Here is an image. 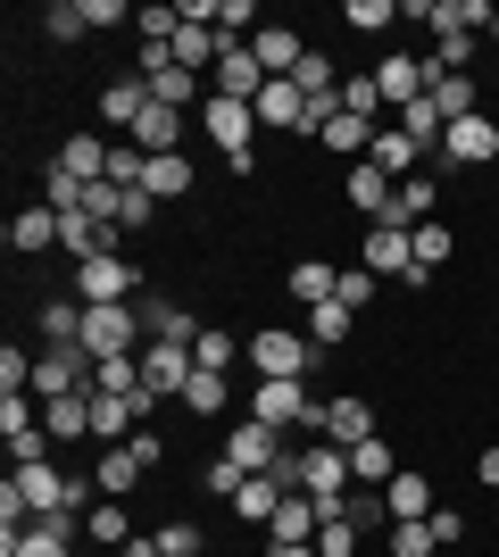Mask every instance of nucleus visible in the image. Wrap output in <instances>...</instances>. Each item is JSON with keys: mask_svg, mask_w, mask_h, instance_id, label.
Returning <instances> with one entry per match:
<instances>
[{"mask_svg": "<svg viewBox=\"0 0 499 557\" xmlns=\"http://www.w3.org/2000/svg\"><path fill=\"white\" fill-rule=\"evenodd\" d=\"M200 134L216 141V159L234 166V175H250V166H259V109H250V100H216V92H209Z\"/></svg>", "mask_w": 499, "mask_h": 557, "instance_id": "obj_1", "label": "nucleus"}, {"mask_svg": "<svg viewBox=\"0 0 499 557\" xmlns=\"http://www.w3.org/2000/svg\"><path fill=\"white\" fill-rule=\"evenodd\" d=\"M241 358L259 367V383H300V374L316 367V342H309V333L266 325V333H250V342H241Z\"/></svg>", "mask_w": 499, "mask_h": 557, "instance_id": "obj_2", "label": "nucleus"}, {"mask_svg": "<svg viewBox=\"0 0 499 557\" xmlns=\"http://www.w3.org/2000/svg\"><path fill=\"white\" fill-rule=\"evenodd\" d=\"M9 491H17L25 499V516H84V491H100V483H75V474H59V466H17V474H9Z\"/></svg>", "mask_w": 499, "mask_h": 557, "instance_id": "obj_3", "label": "nucleus"}, {"mask_svg": "<svg viewBox=\"0 0 499 557\" xmlns=\"http://www.w3.org/2000/svg\"><path fill=\"white\" fill-rule=\"evenodd\" d=\"M75 300H84V308H125V300H142V267H134L125 250L84 258V267H75Z\"/></svg>", "mask_w": 499, "mask_h": 557, "instance_id": "obj_4", "label": "nucleus"}, {"mask_svg": "<svg viewBox=\"0 0 499 557\" xmlns=\"http://www.w3.org/2000/svg\"><path fill=\"white\" fill-rule=\"evenodd\" d=\"M358 267L366 275H383V283H408L416 275V225H366V242H358Z\"/></svg>", "mask_w": 499, "mask_h": 557, "instance_id": "obj_5", "label": "nucleus"}, {"mask_svg": "<svg viewBox=\"0 0 499 557\" xmlns=\"http://www.w3.org/2000/svg\"><path fill=\"white\" fill-rule=\"evenodd\" d=\"M150 333H142V308L125 300V308H84V349L92 358H134Z\"/></svg>", "mask_w": 499, "mask_h": 557, "instance_id": "obj_6", "label": "nucleus"}, {"mask_svg": "<svg viewBox=\"0 0 499 557\" xmlns=\"http://www.w3.org/2000/svg\"><path fill=\"white\" fill-rule=\"evenodd\" d=\"M92 392V349H34V399Z\"/></svg>", "mask_w": 499, "mask_h": 557, "instance_id": "obj_7", "label": "nucleus"}, {"mask_svg": "<svg viewBox=\"0 0 499 557\" xmlns=\"http://www.w3.org/2000/svg\"><path fill=\"white\" fill-rule=\"evenodd\" d=\"M491 159H499V116H458L433 150V166H491Z\"/></svg>", "mask_w": 499, "mask_h": 557, "instance_id": "obj_8", "label": "nucleus"}, {"mask_svg": "<svg viewBox=\"0 0 499 557\" xmlns=\"http://www.w3.org/2000/svg\"><path fill=\"white\" fill-rule=\"evenodd\" d=\"M316 408H325V399H309V383H259V392H250V417L275 424V433H284V424H316Z\"/></svg>", "mask_w": 499, "mask_h": 557, "instance_id": "obj_9", "label": "nucleus"}, {"mask_svg": "<svg viewBox=\"0 0 499 557\" xmlns=\"http://www.w3.org/2000/svg\"><path fill=\"white\" fill-rule=\"evenodd\" d=\"M0 557H75V508L67 516H34L25 533L0 541Z\"/></svg>", "mask_w": 499, "mask_h": 557, "instance_id": "obj_10", "label": "nucleus"}, {"mask_svg": "<svg viewBox=\"0 0 499 557\" xmlns=\"http://www.w3.org/2000/svg\"><path fill=\"white\" fill-rule=\"evenodd\" d=\"M191 383V349L184 342H142V392L150 399H184Z\"/></svg>", "mask_w": 499, "mask_h": 557, "instance_id": "obj_11", "label": "nucleus"}, {"mask_svg": "<svg viewBox=\"0 0 499 557\" xmlns=\"http://www.w3.org/2000/svg\"><path fill=\"white\" fill-rule=\"evenodd\" d=\"M316 433H325L333 449H358V442H375V408H366L358 392H341V399L316 408Z\"/></svg>", "mask_w": 499, "mask_h": 557, "instance_id": "obj_12", "label": "nucleus"}, {"mask_svg": "<svg viewBox=\"0 0 499 557\" xmlns=\"http://www.w3.org/2000/svg\"><path fill=\"white\" fill-rule=\"evenodd\" d=\"M250 109H259L266 134H300V116H309V92H300L291 75H266V92L250 100Z\"/></svg>", "mask_w": 499, "mask_h": 557, "instance_id": "obj_13", "label": "nucleus"}, {"mask_svg": "<svg viewBox=\"0 0 499 557\" xmlns=\"http://www.w3.org/2000/svg\"><path fill=\"white\" fill-rule=\"evenodd\" d=\"M375 92H383V109H391V116H400L408 100H425V59H408V50H391V59L375 67Z\"/></svg>", "mask_w": 499, "mask_h": 557, "instance_id": "obj_14", "label": "nucleus"}, {"mask_svg": "<svg viewBox=\"0 0 499 557\" xmlns=\"http://www.w3.org/2000/svg\"><path fill=\"white\" fill-rule=\"evenodd\" d=\"M134 308H142V333H150V342H184V349L200 342V325H191V308H175L166 292H142Z\"/></svg>", "mask_w": 499, "mask_h": 557, "instance_id": "obj_15", "label": "nucleus"}, {"mask_svg": "<svg viewBox=\"0 0 499 557\" xmlns=\"http://www.w3.org/2000/svg\"><path fill=\"white\" fill-rule=\"evenodd\" d=\"M383 508H391V524H425L433 516V483L416 474V466H400V474L383 483Z\"/></svg>", "mask_w": 499, "mask_h": 557, "instance_id": "obj_16", "label": "nucleus"}, {"mask_svg": "<svg viewBox=\"0 0 499 557\" xmlns=\"http://www.w3.org/2000/svg\"><path fill=\"white\" fill-rule=\"evenodd\" d=\"M250 59H259L266 75H300V59H309V42H300L291 25H259V34H250Z\"/></svg>", "mask_w": 499, "mask_h": 557, "instance_id": "obj_17", "label": "nucleus"}, {"mask_svg": "<svg viewBox=\"0 0 499 557\" xmlns=\"http://www.w3.org/2000/svg\"><path fill=\"white\" fill-rule=\"evenodd\" d=\"M259 92H266V67L250 59V42H234L216 59V100H259Z\"/></svg>", "mask_w": 499, "mask_h": 557, "instance_id": "obj_18", "label": "nucleus"}, {"mask_svg": "<svg viewBox=\"0 0 499 557\" xmlns=\"http://www.w3.org/2000/svg\"><path fill=\"white\" fill-rule=\"evenodd\" d=\"M391 191H400V184H391L375 159H358V166H350V209L366 216V225H383V216H391Z\"/></svg>", "mask_w": 499, "mask_h": 557, "instance_id": "obj_19", "label": "nucleus"}, {"mask_svg": "<svg viewBox=\"0 0 499 557\" xmlns=\"http://www.w3.org/2000/svg\"><path fill=\"white\" fill-rule=\"evenodd\" d=\"M142 109H150V75H117V84L100 92V125H125V134H134Z\"/></svg>", "mask_w": 499, "mask_h": 557, "instance_id": "obj_20", "label": "nucleus"}, {"mask_svg": "<svg viewBox=\"0 0 499 557\" xmlns=\"http://www.w3.org/2000/svg\"><path fill=\"white\" fill-rule=\"evenodd\" d=\"M284 292H291L300 308H325V300H341V267H325V258H300V267L284 275Z\"/></svg>", "mask_w": 499, "mask_h": 557, "instance_id": "obj_21", "label": "nucleus"}, {"mask_svg": "<svg viewBox=\"0 0 499 557\" xmlns=\"http://www.w3.org/2000/svg\"><path fill=\"white\" fill-rule=\"evenodd\" d=\"M325 533V508H316L309 491H291L284 508H275V524H266V549H275V541H316Z\"/></svg>", "mask_w": 499, "mask_h": 557, "instance_id": "obj_22", "label": "nucleus"}, {"mask_svg": "<svg viewBox=\"0 0 499 557\" xmlns=\"http://www.w3.org/2000/svg\"><path fill=\"white\" fill-rule=\"evenodd\" d=\"M291 499V483H275V474H250V483L234 491V516L241 524H275V508Z\"/></svg>", "mask_w": 499, "mask_h": 557, "instance_id": "obj_23", "label": "nucleus"}, {"mask_svg": "<svg viewBox=\"0 0 499 557\" xmlns=\"http://www.w3.org/2000/svg\"><path fill=\"white\" fill-rule=\"evenodd\" d=\"M433 109H441V125H458V116H483V84L475 75H433Z\"/></svg>", "mask_w": 499, "mask_h": 557, "instance_id": "obj_24", "label": "nucleus"}, {"mask_svg": "<svg viewBox=\"0 0 499 557\" xmlns=\"http://www.w3.org/2000/svg\"><path fill=\"white\" fill-rule=\"evenodd\" d=\"M9 250H17V258L59 250V209H17V216H9Z\"/></svg>", "mask_w": 499, "mask_h": 557, "instance_id": "obj_25", "label": "nucleus"}, {"mask_svg": "<svg viewBox=\"0 0 499 557\" xmlns=\"http://www.w3.org/2000/svg\"><path fill=\"white\" fill-rule=\"evenodd\" d=\"M42 424H50V442H92V392L42 399Z\"/></svg>", "mask_w": 499, "mask_h": 557, "instance_id": "obj_26", "label": "nucleus"}, {"mask_svg": "<svg viewBox=\"0 0 499 557\" xmlns=\"http://www.w3.org/2000/svg\"><path fill=\"white\" fill-rule=\"evenodd\" d=\"M366 159H375L383 175H391V184H408V175H425V166H416V159H425V150H416V141H408L400 125H383V134H375V150H366Z\"/></svg>", "mask_w": 499, "mask_h": 557, "instance_id": "obj_27", "label": "nucleus"}, {"mask_svg": "<svg viewBox=\"0 0 499 557\" xmlns=\"http://www.w3.org/2000/svg\"><path fill=\"white\" fill-rule=\"evenodd\" d=\"M142 474H150V466L142 458H134V449H100V466H92V483H100V499H125V491H134V483H142Z\"/></svg>", "mask_w": 499, "mask_h": 557, "instance_id": "obj_28", "label": "nucleus"}, {"mask_svg": "<svg viewBox=\"0 0 499 557\" xmlns=\"http://www.w3.org/2000/svg\"><path fill=\"white\" fill-rule=\"evenodd\" d=\"M109 150H117V141H100V134H67L59 166H67L75 184H100V175H109Z\"/></svg>", "mask_w": 499, "mask_h": 557, "instance_id": "obj_29", "label": "nucleus"}, {"mask_svg": "<svg viewBox=\"0 0 499 557\" xmlns=\"http://www.w3.org/2000/svg\"><path fill=\"white\" fill-rule=\"evenodd\" d=\"M391 474H400V458H391V442H383V433L350 449V483H358V491H383Z\"/></svg>", "mask_w": 499, "mask_h": 557, "instance_id": "obj_30", "label": "nucleus"}, {"mask_svg": "<svg viewBox=\"0 0 499 557\" xmlns=\"http://www.w3.org/2000/svg\"><path fill=\"white\" fill-rule=\"evenodd\" d=\"M42 349H84V300H42Z\"/></svg>", "mask_w": 499, "mask_h": 557, "instance_id": "obj_31", "label": "nucleus"}, {"mask_svg": "<svg viewBox=\"0 0 499 557\" xmlns=\"http://www.w3.org/2000/svg\"><path fill=\"white\" fill-rule=\"evenodd\" d=\"M433 200H441V175H408V184L391 191V225H425Z\"/></svg>", "mask_w": 499, "mask_h": 557, "instance_id": "obj_32", "label": "nucleus"}, {"mask_svg": "<svg viewBox=\"0 0 499 557\" xmlns=\"http://www.w3.org/2000/svg\"><path fill=\"white\" fill-rule=\"evenodd\" d=\"M84 541H100V549H125V541H134V516H125V499H100V508L84 516Z\"/></svg>", "mask_w": 499, "mask_h": 557, "instance_id": "obj_33", "label": "nucleus"}, {"mask_svg": "<svg viewBox=\"0 0 499 557\" xmlns=\"http://www.w3.org/2000/svg\"><path fill=\"white\" fill-rule=\"evenodd\" d=\"M142 191H150V200H184V191H191V159H184V150H166V159H150Z\"/></svg>", "mask_w": 499, "mask_h": 557, "instance_id": "obj_34", "label": "nucleus"}, {"mask_svg": "<svg viewBox=\"0 0 499 557\" xmlns=\"http://www.w3.org/2000/svg\"><path fill=\"white\" fill-rule=\"evenodd\" d=\"M225 399H234V383H225V374L191 367V383H184V408H191V417H225Z\"/></svg>", "mask_w": 499, "mask_h": 557, "instance_id": "obj_35", "label": "nucleus"}, {"mask_svg": "<svg viewBox=\"0 0 499 557\" xmlns=\"http://www.w3.org/2000/svg\"><path fill=\"white\" fill-rule=\"evenodd\" d=\"M92 392L134 399V392H142V349H134V358H92Z\"/></svg>", "mask_w": 499, "mask_h": 557, "instance_id": "obj_36", "label": "nucleus"}, {"mask_svg": "<svg viewBox=\"0 0 499 557\" xmlns=\"http://www.w3.org/2000/svg\"><path fill=\"white\" fill-rule=\"evenodd\" d=\"M234 358H241V342L225 325H200V342H191V367H209V374H234Z\"/></svg>", "mask_w": 499, "mask_h": 557, "instance_id": "obj_37", "label": "nucleus"}, {"mask_svg": "<svg viewBox=\"0 0 499 557\" xmlns=\"http://www.w3.org/2000/svg\"><path fill=\"white\" fill-rule=\"evenodd\" d=\"M42 34H50V42H92V17H84V0H50V9H42Z\"/></svg>", "mask_w": 499, "mask_h": 557, "instance_id": "obj_38", "label": "nucleus"}, {"mask_svg": "<svg viewBox=\"0 0 499 557\" xmlns=\"http://www.w3.org/2000/svg\"><path fill=\"white\" fill-rule=\"evenodd\" d=\"M341 516L358 524V541H366V533H391V508H383V491H350V499H341Z\"/></svg>", "mask_w": 499, "mask_h": 557, "instance_id": "obj_39", "label": "nucleus"}, {"mask_svg": "<svg viewBox=\"0 0 499 557\" xmlns=\"http://www.w3.org/2000/svg\"><path fill=\"white\" fill-rule=\"evenodd\" d=\"M150 100H159V109H184V116H191V100H200V75H184V67L150 75Z\"/></svg>", "mask_w": 499, "mask_h": 557, "instance_id": "obj_40", "label": "nucleus"}, {"mask_svg": "<svg viewBox=\"0 0 499 557\" xmlns=\"http://www.w3.org/2000/svg\"><path fill=\"white\" fill-rule=\"evenodd\" d=\"M309 342H316V349H341V342H350V308H341V300L309 308Z\"/></svg>", "mask_w": 499, "mask_h": 557, "instance_id": "obj_41", "label": "nucleus"}, {"mask_svg": "<svg viewBox=\"0 0 499 557\" xmlns=\"http://www.w3.org/2000/svg\"><path fill=\"white\" fill-rule=\"evenodd\" d=\"M84 191H92V184H75L67 166L50 159V175H42V209H59V216H67V209H84Z\"/></svg>", "mask_w": 499, "mask_h": 557, "instance_id": "obj_42", "label": "nucleus"}, {"mask_svg": "<svg viewBox=\"0 0 499 557\" xmlns=\"http://www.w3.org/2000/svg\"><path fill=\"white\" fill-rule=\"evenodd\" d=\"M441 541H433V524H391L383 533V557H433Z\"/></svg>", "mask_w": 499, "mask_h": 557, "instance_id": "obj_43", "label": "nucleus"}, {"mask_svg": "<svg viewBox=\"0 0 499 557\" xmlns=\"http://www.w3.org/2000/svg\"><path fill=\"white\" fill-rule=\"evenodd\" d=\"M450 250H458V242H450V225H433V216H425V225H416V267L433 275V267H450Z\"/></svg>", "mask_w": 499, "mask_h": 557, "instance_id": "obj_44", "label": "nucleus"}, {"mask_svg": "<svg viewBox=\"0 0 499 557\" xmlns=\"http://www.w3.org/2000/svg\"><path fill=\"white\" fill-rule=\"evenodd\" d=\"M400 25V0H350V34H383Z\"/></svg>", "mask_w": 499, "mask_h": 557, "instance_id": "obj_45", "label": "nucleus"}, {"mask_svg": "<svg viewBox=\"0 0 499 557\" xmlns=\"http://www.w3.org/2000/svg\"><path fill=\"white\" fill-rule=\"evenodd\" d=\"M341 109L375 125V116H383V92H375V75H350V84H341Z\"/></svg>", "mask_w": 499, "mask_h": 557, "instance_id": "obj_46", "label": "nucleus"}, {"mask_svg": "<svg viewBox=\"0 0 499 557\" xmlns=\"http://www.w3.org/2000/svg\"><path fill=\"white\" fill-rule=\"evenodd\" d=\"M150 541H159L166 557H200V524H191V516H175V524H159V533H150Z\"/></svg>", "mask_w": 499, "mask_h": 557, "instance_id": "obj_47", "label": "nucleus"}, {"mask_svg": "<svg viewBox=\"0 0 499 557\" xmlns=\"http://www.w3.org/2000/svg\"><path fill=\"white\" fill-rule=\"evenodd\" d=\"M375 292H383V275H366V267H341V308H350V317L375 300Z\"/></svg>", "mask_w": 499, "mask_h": 557, "instance_id": "obj_48", "label": "nucleus"}, {"mask_svg": "<svg viewBox=\"0 0 499 557\" xmlns=\"http://www.w3.org/2000/svg\"><path fill=\"white\" fill-rule=\"evenodd\" d=\"M425 524H433V541H441V549H458V541H466V516H458V508H433Z\"/></svg>", "mask_w": 499, "mask_h": 557, "instance_id": "obj_49", "label": "nucleus"}, {"mask_svg": "<svg viewBox=\"0 0 499 557\" xmlns=\"http://www.w3.org/2000/svg\"><path fill=\"white\" fill-rule=\"evenodd\" d=\"M241 483H250V474H241V466L234 458H225V449H216V458H209V491H225V499H234V491Z\"/></svg>", "mask_w": 499, "mask_h": 557, "instance_id": "obj_50", "label": "nucleus"}, {"mask_svg": "<svg viewBox=\"0 0 499 557\" xmlns=\"http://www.w3.org/2000/svg\"><path fill=\"white\" fill-rule=\"evenodd\" d=\"M150 225V191H125V209H117V233H142Z\"/></svg>", "mask_w": 499, "mask_h": 557, "instance_id": "obj_51", "label": "nucleus"}, {"mask_svg": "<svg viewBox=\"0 0 499 557\" xmlns=\"http://www.w3.org/2000/svg\"><path fill=\"white\" fill-rule=\"evenodd\" d=\"M84 17H92V34H100V25H125L134 9H125V0H84Z\"/></svg>", "mask_w": 499, "mask_h": 557, "instance_id": "obj_52", "label": "nucleus"}, {"mask_svg": "<svg viewBox=\"0 0 499 557\" xmlns=\"http://www.w3.org/2000/svg\"><path fill=\"white\" fill-rule=\"evenodd\" d=\"M125 449H134V458H142V466H159V458H166V442H159V433H150V424H142V433H134V442H125Z\"/></svg>", "mask_w": 499, "mask_h": 557, "instance_id": "obj_53", "label": "nucleus"}, {"mask_svg": "<svg viewBox=\"0 0 499 557\" xmlns=\"http://www.w3.org/2000/svg\"><path fill=\"white\" fill-rule=\"evenodd\" d=\"M266 557H325V549H316V541H275Z\"/></svg>", "mask_w": 499, "mask_h": 557, "instance_id": "obj_54", "label": "nucleus"}, {"mask_svg": "<svg viewBox=\"0 0 499 557\" xmlns=\"http://www.w3.org/2000/svg\"><path fill=\"white\" fill-rule=\"evenodd\" d=\"M475 474H483V483L499 491V442H491V449H483V458H475Z\"/></svg>", "mask_w": 499, "mask_h": 557, "instance_id": "obj_55", "label": "nucleus"}, {"mask_svg": "<svg viewBox=\"0 0 499 557\" xmlns=\"http://www.w3.org/2000/svg\"><path fill=\"white\" fill-rule=\"evenodd\" d=\"M483 34H491V42H499V9H491V25H483Z\"/></svg>", "mask_w": 499, "mask_h": 557, "instance_id": "obj_56", "label": "nucleus"}, {"mask_svg": "<svg viewBox=\"0 0 499 557\" xmlns=\"http://www.w3.org/2000/svg\"><path fill=\"white\" fill-rule=\"evenodd\" d=\"M491 84H499V59H491Z\"/></svg>", "mask_w": 499, "mask_h": 557, "instance_id": "obj_57", "label": "nucleus"}, {"mask_svg": "<svg viewBox=\"0 0 499 557\" xmlns=\"http://www.w3.org/2000/svg\"><path fill=\"white\" fill-rule=\"evenodd\" d=\"M358 557H366V549H358Z\"/></svg>", "mask_w": 499, "mask_h": 557, "instance_id": "obj_58", "label": "nucleus"}, {"mask_svg": "<svg viewBox=\"0 0 499 557\" xmlns=\"http://www.w3.org/2000/svg\"><path fill=\"white\" fill-rule=\"evenodd\" d=\"M159 557H166V549H159Z\"/></svg>", "mask_w": 499, "mask_h": 557, "instance_id": "obj_59", "label": "nucleus"}]
</instances>
